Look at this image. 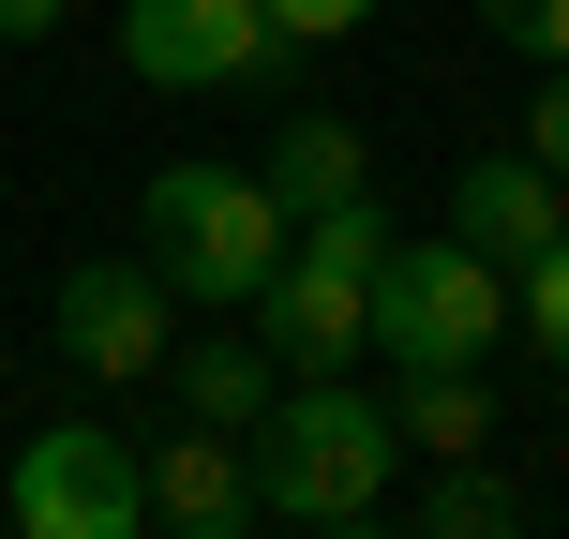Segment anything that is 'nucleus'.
I'll return each instance as SVG.
<instances>
[{
	"mask_svg": "<svg viewBox=\"0 0 569 539\" xmlns=\"http://www.w3.org/2000/svg\"><path fill=\"white\" fill-rule=\"evenodd\" d=\"M390 465H405L390 390H360V375H284L270 420H256V510L270 525H360L375 495H390Z\"/></svg>",
	"mask_w": 569,
	"mask_h": 539,
	"instance_id": "1",
	"label": "nucleus"
},
{
	"mask_svg": "<svg viewBox=\"0 0 569 539\" xmlns=\"http://www.w3.org/2000/svg\"><path fill=\"white\" fill-rule=\"evenodd\" d=\"M136 256L180 285V300H210V315H256V285L284 270V240H300V210L270 196V166H166L136 196Z\"/></svg>",
	"mask_w": 569,
	"mask_h": 539,
	"instance_id": "2",
	"label": "nucleus"
},
{
	"mask_svg": "<svg viewBox=\"0 0 569 539\" xmlns=\"http://www.w3.org/2000/svg\"><path fill=\"white\" fill-rule=\"evenodd\" d=\"M375 256H390V210L375 196H330L300 210V240H284V270L256 285V330L284 375H345L375 345Z\"/></svg>",
	"mask_w": 569,
	"mask_h": 539,
	"instance_id": "3",
	"label": "nucleus"
},
{
	"mask_svg": "<svg viewBox=\"0 0 569 539\" xmlns=\"http://www.w3.org/2000/svg\"><path fill=\"white\" fill-rule=\"evenodd\" d=\"M510 330V270L480 256V240H390L375 256V345L390 360H480V345Z\"/></svg>",
	"mask_w": 569,
	"mask_h": 539,
	"instance_id": "4",
	"label": "nucleus"
},
{
	"mask_svg": "<svg viewBox=\"0 0 569 539\" xmlns=\"http://www.w3.org/2000/svg\"><path fill=\"white\" fill-rule=\"evenodd\" d=\"M0 510H16L30 539H136L150 525V450L60 420V435H30V450L0 465Z\"/></svg>",
	"mask_w": 569,
	"mask_h": 539,
	"instance_id": "5",
	"label": "nucleus"
},
{
	"mask_svg": "<svg viewBox=\"0 0 569 539\" xmlns=\"http://www.w3.org/2000/svg\"><path fill=\"white\" fill-rule=\"evenodd\" d=\"M120 60L150 90H256L284 76V30L270 0H120Z\"/></svg>",
	"mask_w": 569,
	"mask_h": 539,
	"instance_id": "6",
	"label": "nucleus"
},
{
	"mask_svg": "<svg viewBox=\"0 0 569 539\" xmlns=\"http://www.w3.org/2000/svg\"><path fill=\"white\" fill-rule=\"evenodd\" d=\"M180 345V285L150 256H76L60 270V360L76 375H166Z\"/></svg>",
	"mask_w": 569,
	"mask_h": 539,
	"instance_id": "7",
	"label": "nucleus"
},
{
	"mask_svg": "<svg viewBox=\"0 0 569 539\" xmlns=\"http://www.w3.org/2000/svg\"><path fill=\"white\" fill-rule=\"evenodd\" d=\"M569 226V180L540 166V150H495V166H450V240H480L495 270H525L540 240Z\"/></svg>",
	"mask_w": 569,
	"mask_h": 539,
	"instance_id": "8",
	"label": "nucleus"
},
{
	"mask_svg": "<svg viewBox=\"0 0 569 539\" xmlns=\"http://www.w3.org/2000/svg\"><path fill=\"white\" fill-rule=\"evenodd\" d=\"M150 525H180V539H226V525H256V435H226V420H180V450H150Z\"/></svg>",
	"mask_w": 569,
	"mask_h": 539,
	"instance_id": "9",
	"label": "nucleus"
},
{
	"mask_svg": "<svg viewBox=\"0 0 569 539\" xmlns=\"http://www.w3.org/2000/svg\"><path fill=\"white\" fill-rule=\"evenodd\" d=\"M166 375H180V420H226V435H256L270 390H284L270 330H256V345H166Z\"/></svg>",
	"mask_w": 569,
	"mask_h": 539,
	"instance_id": "10",
	"label": "nucleus"
},
{
	"mask_svg": "<svg viewBox=\"0 0 569 539\" xmlns=\"http://www.w3.org/2000/svg\"><path fill=\"white\" fill-rule=\"evenodd\" d=\"M390 420H405V450H435V465H465L495 435V405H480V360H405V390H390Z\"/></svg>",
	"mask_w": 569,
	"mask_h": 539,
	"instance_id": "11",
	"label": "nucleus"
},
{
	"mask_svg": "<svg viewBox=\"0 0 569 539\" xmlns=\"http://www.w3.org/2000/svg\"><path fill=\"white\" fill-rule=\"evenodd\" d=\"M270 196H284V210H330V196H375V166H360V136H345L330 106H284V136H270Z\"/></svg>",
	"mask_w": 569,
	"mask_h": 539,
	"instance_id": "12",
	"label": "nucleus"
},
{
	"mask_svg": "<svg viewBox=\"0 0 569 539\" xmlns=\"http://www.w3.org/2000/svg\"><path fill=\"white\" fill-rule=\"evenodd\" d=\"M420 525H435V539H510V525H525V495H510V480H435V495H420Z\"/></svg>",
	"mask_w": 569,
	"mask_h": 539,
	"instance_id": "13",
	"label": "nucleus"
},
{
	"mask_svg": "<svg viewBox=\"0 0 569 539\" xmlns=\"http://www.w3.org/2000/svg\"><path fill=\"white\" fill-rule=\"evenodd\" d=\"M525 330H540V360L569 375V226L540 240V256H525Z\"/></svg>",
	"mask_w": 569,
	"mask_h": 539,
	"instance_id": "14",
	"label": "nucleus"
},
{
	"mask_svg": "<svg viewBox=\"0 0 569 539\" xmlns=\"http://www.w3.org/2000/svg\"><path fill=\"white\" fill-rule=\"evenodd\" d=\"M480 30L525 46V60H569V0H480Z\"/></svg>",
	"mask_w": 569,
	"mask_h": 539,
	"instance_id": "15",
	"label": "nucleus"
},
{
	"mask_svg": "<svg viewBox=\"0 0 569 539\" xmlns=\"http://www.w3.org/2000/svg\"><path fill=\"white\" fill-rule=\"evenodd\" d=\"M525 150L569 180V60H540V106H525Z\"/></svg>",
	"mask_w": 569,
	"mask_h": 539,
	"instance_id": "16",
	"label": "nucleus"
},
{
	"mask_svg": "<svg viewBox=\"0 0 569 539\" xmlns=\"http://www.w3.org/2000/svg\"><path fill=\"white\" fill-rule=\"evenodd\" d=\"M360 16H375V0H270V30H284V46H345Z\"/></svg>",
	"mask_w": 569,
	"mask_h": 539,
	"instance_id": "17",
	"label": "nucleus"
},
{
	"mask_svg": "<svg viewBox=\"0 0 569 539\" xmlns=\"http://www.w3.org/2000/svg\"><path fill=\"white\" fill-rule=\"evenodd\" d=\"M60 30V0H0V46H46Z\"/></svg>",
	"mask_w": 569,
	"mask_h": 539,
	"instance_id": "18",
	"label": "nucleus"
}]
</instances>
